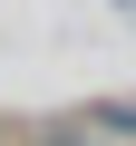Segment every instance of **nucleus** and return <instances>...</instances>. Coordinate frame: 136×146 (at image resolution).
I'll return each instance as SVG.
<instances>
[{
    "label": "nucleus",
    "mask_w": 136,
    "mask_h": 146,
    "mask_svg": "<svg viewBox=\"0 0 136 146\" xmlns=\"http://www.w3.org/2000/svg\"><path fill=\"white\" fill-rule=\"evenodd\" d=\"M68 146H88V136H68Z\"/></svg>",
    "instance_id": "f03ea898"
},
{
    "label": "nucleus",
    "mask_w": 136,
    "mask_h": 146,
    "mask_svg": "<svg viewBox=\"0 0 136 146\" xmlns=\"http://www.w3.org/2000/svg\"><path fill=\"white\" fill-rule=\"evenodd\" d=\"M97 127H107V136H136V107H107Z\"/></svg>",
    "instance_id": "f257e3e1"
}]
</instances>
